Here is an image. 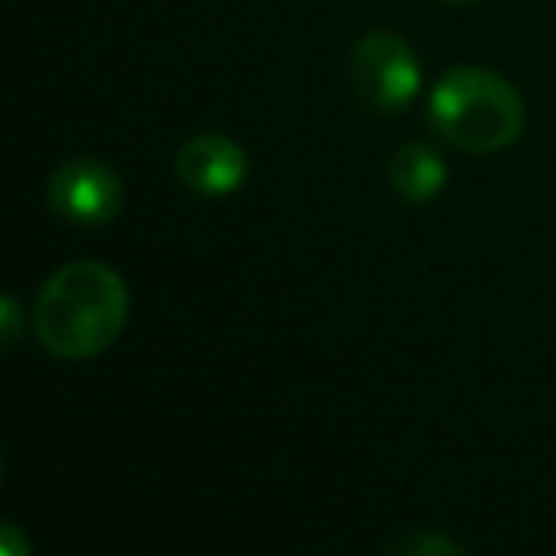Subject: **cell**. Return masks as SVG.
Instances as JSON below:
<instances>
[{
	"label": "cell",
	"instance_id": "obj_9",
	"mask_svg": "<svg viewBox=\"0 0 556 556\" xmlns=\"http://www.w3.org/2000/svg\"><path fill=\"white\" fill-rule=\"evenodd\" d=\"M446 4H462V0H446Z\"/></svg>",
	"mask_w": 556,
	"mask_h": 556
},
{
	"label": "cell",
	"instance_id": "obj_2",
	"mask_svg": "<svg viewBox=\"0 0 556 556\" xmlns=\"http://www.w3.org/2000/svg\"><path fill=\"white\" fill-rule=\"evenodd\" d=\"M431 126L465 153H500L526 130V103L510 80L480 65L442 73L427 100Z\"/></svg>",
	"mask_w": 556,
	"mask_h": 556
},
{
	"label": "cell",
	"instance_id": "obj_6",
	"mask_svg": "<svg viewBox=\"0 0 556 556\" xmlns=\"http://www.w3.org/2000/svg\"><path fill=\"white\" fill-rule=\"evenodd\" d=\"M389 179H393V191L404 202H431L446 187V161L434 153L424 141H408L404 149H396L393 164H389Z\"/></svg>",
	"mask_w": 556,
	"mask_h": 556
},
{
	"label": "cell",
	"instance_id": "obj_5",
	"mask_svg": "<svg viewBox=\"0 0 556 556\" xmlns=\"http://www.w3.org/2000/svg\"><path fill=\"white\" fill-rule=\"evenodd\" d=\"M176 176L206 199H225L248 179V153L225 134H199L176 156Z\"/></svg>",
	"mask_w": 556,
	"mask_h": 556
},
{
	"label": "cell",
	"instance_id": "obj_7",
	"mask_svg": "<svg viewBox=\"0 0 556 556\" xmlns=\"http://www.w3.org/2000/svg\"><path fill=\"white\" fill-rule=\"evenodd\" d=\"M393 553H408V556H424V553H462V541H450V538H439V533H412V538H396Z\"/></svg>",
	"mask_w": 556,
	"mask_h": 556
},
{
	"label": "cell",
	"instance_id": "obj_3",
	"mask_svg": "<svg viewBox=\"0 0 556 556\" xmlns=\"http://www.w3.org/2000/svg\"><path fill=\"white\" fill-rule=\"evenodd\" d=\"M351 77H355L358 96L378 111H404L424 88L419 58L393 31H374L355 42Z\"/></svg>",
	"mask_w": 556,
	"mask_h": 556
},
{
	"label": "cell",
	"instance_id": "obj_8",
	"mask_svg": "<svg viewBox=\"0 0 556 556\" xmlns=\"http://www.w3.org/2000/svg\"><path fill=\"white\" fill-rule=\"evenodd\" d=\"M0 325H4V348H16V343H20V325H24V317H20V302L12 294L0 298Z\"/></svg>",
	"mask_w": 556,
	"mask_h": 556
},
{
	"label": "cell",
	"instance_id": "obj_1",
	"mask_svg": "<svg viewBox=\"0 0 556 556\" xmlns=\"http://www.w3.org/2000/svg\"><path fill=\"white\" fill-rule=\"evenodd\" d=\"M130 320V290L108 263H65L42 282L35 336L58 358H96L118 343Z\"/></svg>",
	"mask_w": 556,
	"mask_h": 556
},
{
	"label": "cell",
	"instance_id": "obj_4",
	"mask_svg": "<svg viewBox=\"0 0 556 556\" xmlns=\"http://www.w3.org/2000/svg\"><path fill=\"white\" fill-rule=\"evenodd\" d=\"M50 210L73 225H108L123 210V179L111 164L73 156L50 176Z\"/></svg>",
	"mask_w": 556,
	"mask_h": 556
}]
</instances>
